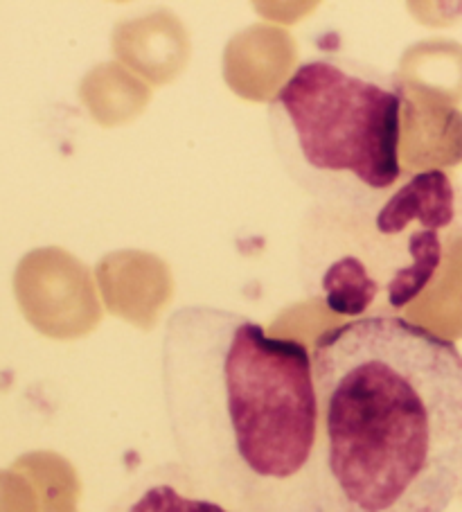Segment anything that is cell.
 <instances>
[{
	"mask_svg": "<svg viewBox=\"0 0 462 512\" xmlns=\"http://www.w3.org/2000/svg\"><path fill=\"white\" fill-rule=\"evenodd\" d=\"M161 388L176 463L237 512H321L312 350L215 305L170 314Z\"/></svg>",
	"mask_w": 462,
	"mask_h": 512,
	"instance_id": "obj_1",
	"label": "cell"
},
{
	"mask_svg": "<svg viewBox=\"0 0 462 512\" xmlns=\"http://www.w3.org/2000/svg\"><path fill=\"white\" fill-rule=\"evenodd\" d=\"M321 512H444L462 481V355L402 316L312 348Z\"/></svg>",
	"mask_w": 462,
	"mask_h": 512,
	"instance_id": "obj_2",
	"label": "cell"
},
{
	"mask_svg": "<svg viewBox=\"0 0 462 512\" xmlns=\"http://www.w3.org/2000/svg\"><path fill=\"white\" fill-rule=\"evenodd\" d=\"M404 84L366 61L323 55L293 68L266 107L282 170L323 215H357L404 179Z\"/></svg>",
	"mask_w": 462,
	"mask_h": 512,
	"instance_id": "obj_3",
	"label": "cell"
},
{
	"mask_svg": "<svg viewBox=\"0 0 462 512\" xmlns=\"http://www.w3.org/2000/svg\"><path fill=\"white\" fill-rule=\"evenodd\" d=\"M316 215L321 242L302 246L321 249V260L307 262L309 289L327 310L350 319L393 316L411 305L462 233L460 190L440 167L404 176L363 213Z\"/></svg>",
	"mask_w": 462,
	"mask_h": 512,
	"instance_id": "obj_4",
	"label": "cell"
},
{
	"mask_svg": "<svg viewBox=\"0 0 462 512\" xmlns=\"http://www.w3.org/2000/svg\"><path fill=\"white\" fill-rule=\"evenodd\" d=\"M106 512H237L203 490L179 463H161L140 474Z\"/></svg>",
	"mask_w": 462,
	"mask_h": 512,
	"instance_id": "obj_5",
	"label": "cell"
},
{
	"mask_svg": "<svg viewBox=\"0 0 462 512\" xmlns=\"http://www.w3.org/2000/svg\"><path fill=\"white\" fill-rule=\"evenodd\" d=\"M456 497L460 499V503H462V481H460V488H458V494H456Z\"/></svg>",
	"mask_w": 462,
	"mask_h": 512,
	"instance_id": "obj_6",
	"label": "cell"
}]
</instances>
